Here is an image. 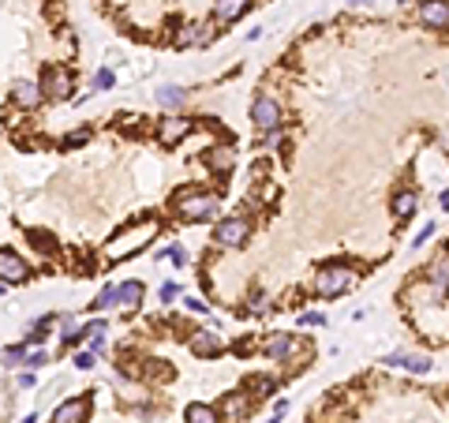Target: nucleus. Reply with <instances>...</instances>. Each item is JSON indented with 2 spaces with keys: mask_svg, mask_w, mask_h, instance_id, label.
<instances>
[{
  "mask_svg": "<svg viewBox=\"0 0 449 423\" xmlns=\"http://www.w3.org/2000/svg\"><path fill=\"white\" fill-rule=\"evenodd\" d=\"M142 303V285L139 281H124L120 285V308H139Z\"/></svg>",
  "mask_w": 449,
  "mask_h": 423,
  "instance_id": "obj_23",
  "label": "nucleus"
},
{
  "mask_svg": "<svg viewBox=\"0 0 449 423\" xmlns=\"http://www.w3.org/2000/svg\"><path fill=\"white\" fill-rule=\"evenodd\" d=\"M188 349H191L195 356H203V360H210V356H217L224 345H221V337L214 334V329H195L191 341H188Z\"/></svg>",
  "mask_w": 449,
  "mask_h": 423,
  "instance_id": "obj_14",
  "label": "nucleus"
},
{
  "mask_svg": "<svg viewBox=\"0 0 449 423\" xmlns=\"http://www.w3.org/2000/svg\"><path fill=\"white\" fill-rule=\"evenodd\" d=\"M113 303H120V285H105L98 293V300L90 303V311H109Z\"/></svg>",
  "mask_w": 449,
  "mask_h": 423,
  "instance_id": "obj_22",
  "label": "nucleus"
},
{
  "mask_svg": "<svg viewBox=\"0 0 449 423\" xmlns=\"http://www.w3.org/2000/svg\"><path fill=\"white\" fill-rule=\"evenodd\" d=\"M113 83H116V75H113L109 68H101V72L94 75V90H113Z\"/></svg>",
  "mask_w": 449,
  "mask_h": 423,
  "instance_id": "obj_27",
  "label": "nucleus"
},
{
  "mask_svg": "<svg viewBox=\"0 0 449 423\" xmlns=\"http://www.w3.org/2000/svg\"><path fill=\"white\" fill-rule=\"evenodd\" d=\"M416 206H419L416 191H397V195H393V218H397V221H412Z\"/></svg>",
  "mask_w": 449,
  "mask_h": 423,
  "instance_id": "obj_19",
  "label": "nucleus"
},
{
  "mask_svg": "<svg viewBox=\"0 0 449 423\" xmlns=\"http://www.w3.org/2000/svg\"><path fill=\"white\" fill-rule=\"evenodd\" d=\"M247 236H251V221L236 214V218L217 221V229H214V244H221V247H244V244H247Z\"/></svg>",
  "mask_w": 449,
  "mask_h": 423,
  "instance_id": "obj_6",
  "label": "nucleus"
},
{
  "mask_svg": "<svg viewBox=\"0 0 449 423\" xmlns=\"http://www.w3.org/2000/svg\"><path fill=\"white\" fill-rule=\"evenodd\" d=\"M438 206H442V210H449V188H445V191L438 195Z\"/></svg>",
  "mask_w": 449,
  "mask_h": 423,
  "instance_id": "obj_38",
  "label": "nucleus"
},
{
  "mask_svg": "<svg viewBox=\"0 0 449 423\" xmlns=\"http://www.w3.org/2000/svg\"><path fill=\"white\" fill-rule=\"evenodd\" d=\"M419 23L431 30H449V0H419Z\"/></svg>",
  "mask_w": 449,
  "mask_h": 423,
  "instance_id": "obj_9",
  "label": "nucleus"
},
{
  "mask_svg": "<svg viewBox=\"0 0 449 423\" xmlns=\"http://www.w3.org/2000/svg\"><path fill=\"white\" fill-rule=\"evenodd\" d=\"M176 293H180V288H176L173 281H169V285H161V303H173V300H176Z\"/></svg>",
  "mask_w": 449,
  "mask_h": 423,
  "instance_id": "obj_35",
  "label": "nucleus"
},
{
  "mask_svg": "<svg viewBox=\"0 0 449 423\" xmlns=\"http://www.w3.org/2000/svg\"><path fill=\"white\" fill-rule=\"evenodd\" d=\"M183 303H188V311H199V315H206V311H210V308H206V303H203L199 296H188Z\"/></svg>",
  "mask_w": 449,
  "mask_h": 423,
  "instance_id": "obj_36",
  "label": "nucleus"
},
{
  "mask_svg": "<svg viewBox=\"0 0 449 423\" xmlns=\"http://www.w3.org/2000/svg\"><path fill=\"white\" fill-rule=\"evenodd\" d=\"M169 259H173V262H176V266H183V259H188V255H183V251H180V247H169Z\"/></svg>",
  "mask_w": 449,
  "mask_h": 423,
  "instance_id": "obj_37",
  "label": "nucleus"
},
{
  "mask_svg": "<svg viewBox=\"0 0 449 423\" xmlns=\"http://www.w3.org/2000/svg\"><path fill=\"white\" fill-rule=\"evenodd\" d=\"M157 229H161V225H157V218H142L139 225H127L124 232H116L109 244H105V259L109 262H120V259H127L131 251H139V247H147L154 236H157Z\"/></svg>",
  "mask_w": 449,
  "mask_h": 423,
  "instance_id": "obj_1",
  "label": "nucleus"
},
{
  "mask_svg": "<svg viewBox=\"0 0 449 423\" xmlns=\"http://www.w3.org/2000/svg\"><path fill=\"white\" fill-rule=\"evenodd\" d=\"M86 419H90V397H68L52 412V423H86Z\"/></svg>",
  "mask_w": 449,
  "mask_h": 423,
  "instance_id": "obj_11",
  "label": "nucleus"
},
{
  "mask_svg": "<svg viewBox=\"0 0 449 423\" xmlns=\"http://www.w3.org/2000/svg\"><path fill=\"white\" fill-rule=\"evenodd\" d=\"M42 363H49V352L45 349H30V356H26L23 367H42Z\"/></svg>",
  "mask_w": 449,
  "mask_h": 423,
  "instance_id": "obj_30",
  "label": "nucleus"
},
{
  "mask_svg": "<svg viewBox=\"0 0 449 423\" xmlns=\"http://www.w3.org/2000/svg\"><path fill=\"white\" fill-rule=\"evenodd\" d=\"M188 423H221V416H217V408L195 401V405H188Z\"/></svg>",
  "mask_w": 449,
  "mask_h": 423,
  "instance_id": "obj_21",
  "label": "nucleus"
},
{
  "mask_svg": "<svg viewBox=\"0 0 449 423\" xmlns=\"http://www.w3.org/2000/svg\"><path fill=\"white\" fill-rule=\"evenodd\" d=\"M281 101L270 98V94H258L255 101H251V124H255L262 135H270V131L281 128Z\"/></svg>",
  "mask_w": 449,
  "mask_h": 423,
  "instance_id": "obj_5",
  "label": "nucleus"
},
{
  "mask_svg": "<svg viewBox=\"0 0 449 423\" xmlns=\"http://www.w3.org/2000/svg\"><path fill=\"white\" fill-rule=\"evenodd\" d=\"M157 101H161V109H180L188 101V90L176 83H165V86H157Z\"/></svg>",
  "mask_w": 449,
  "mask_h": 423,
  "instance_id": "obj_20",
  "label": "nucleus"
},
{
  "mask_svg": "<svg viewBox=\"0 0 449 423\" xmlns=\"http://www.w3.org/2000/svg\"><path fill=\"white\" fill-rule=\"evenodd\" d=\"M83 142H90V131H86V128H79V131H72V135L64 139V147L75 150V147H83Z\"/></svg>",
  "mask_w": 449,
  "mask_h": 423,
  "instance_id": "obj_26",
  "label": "nucleus"
},
{
  "mask_svg": "<svg viewBox=\"0 0 449 423\" xmlns=\"http://www.w3.org/2000/svg\"><path fill=\"white\" fill-rule=\"evenodd\" d=\"M26 356H30V349H26V341H23V345L4 349V363H11V367H16V363H26Z\"/></svg>",
  "mask_w": 449,
  "mask_h": 423,
  "instance_id": "obj_25",
  "label": "nucleus"
},
{
  "mask_svg": "<svg viewBox=\"0 0 449 423\" xmlns=\"http://www.w3.org/2000/svg\"><path fill=\"white\" fill-rule=\"evenodd\" d=\"M427 281L434 288V300H445L449 296V259H438L427 266Z\"/></svg>",
  "mask_w": 449,
  "mask_h": 423,
  "instance_id": "obj_15",
  "label": "nucleus"
},
{
  "mask_svg": "<svg viewBox=\"0 0 449 423\" xmlns=\"http://www.w3.org/2000/svg\"><path fill=\"white\" fill-rule=\"evenodd\" d=\"M26 277H30L26 262L11 247H0V285H23Z\"/></svg>",
  "mask_w": 449,
  "mask_h": 423,
  "instance_id": "obj_7",
  "label": "nucleus"
},
{
  "mask_svg": "<svg viewBox=\"0 0 449 423\" xmlns=\"http://www.w3.org/2000/svg\"><path fill=\"white\" fill-rule=\"evenodd\" d=\"M251 390H258V397H262V393H270V390H273V378H266V375L251 378Z\"/></svg>",
  "mask_w": 449,
  "mask_h": 423,
  "instance_id": "obj_32",
  "label": "nucleus"
},
{
  "mask_svg": "<svg viewBox=\"0 0 449 423\" xmlns=\"http://www.w3.org/2000/svg\"><path fill=\"white\" fill-rule=\"evenodd\" d=\"M210 42V26L206 23H183L180 26V34H176V45H206Z\"/></svg>",
  "mask_w": 449,
  "mask_h": 423,
  "instance_id": "obj_17",
  "label": "nucleus"
},
{
  "mask_svg": "<svg viewBox=\"0 0 449 423\" xmlns=\"http://www.w3.org/2000/svg\"><path fill=\"white\" fill-rule=\"evenodd\" d=\"M244 11H247V0H214V23H221V26L236 23Z\"/></svg>",
  "mask_w": 449,
  "mask_h": 423,
  "instance_id": "obj_16",
  "label": "nucleus"
},
{
  "mask_svg": "<svg viewBox=\"0 0 449 423\" xmlns=\"http://www.w3.org/2000/svg\"><path fill=\"white\" fill-rule=\"evenodd\" d=\"M262 352H266L273 363H288V360H292V352H296V337L292 334H270L266 345H262Z\"/></svg>",
  "mask_w": 449,
  "mask_h": 423,
  "instance_id": "obj_12",
  "label": "nucleus"
},
{
  "mask_svg": "<svg viewBox=\"0 0 449 423\" xmlns=\"http://www.w3.org/2000/svg\"><path fill=\"white\" fill-rule=\"evenodd\" d=\"M42 86L34 83V79H16L11 83V101L19 105V109H38V101H42Z\"/></svg>",
  "mask_w": 449,
  "mask_h": 423,
  "instance_id": "obj_13",
  "label": "nucleus"
},
{
  "mask_svg": "<svg viewBox=\"0 0 449 423\" xmlns=\"http://www.w3.org/2000/svg\"><path fill=\"white\" fill-rule=\"evenodd\" d=\"M38 86H42V94H45V98L64 101V98H72L75 79H72V72L64 68V64H49V68L42 72V79H38Z\"/></svg>",
  "mask_w": 449,
  "mask_h": 423,
  "instance_id": "obj_4",
  "label": "nucleus"
},
{
  "mask_svg": "<svg viewBox=\"0 0 449 423\" xmlns=\"http://www.w3.org/2000/svg\"><path fill=\"white\" fill-rule=\"evenodd\" d=\"M244 408H247V397H244V393H232L229 405H224V412H229V416H240Z\"/></svg>",
  "mask_w": 449,
  "mask_h": 423,
  "instance_id": "obj_28",
  "label": "nucleus"
},
{
  "mask_svg": "<svg viewBox=\"0 0 449 423\" xmlns=\"http://www.w3.org/2000/svg\"><path fill=\"white\" fill-rule=\"evenodd\" d=\"M300 326H326V315H319V311H303V315H300Z\"/></svg>",
  "mask_w": 449,
  "mask_h": 423,
  "instance_id": "obj_31",
  "label": "nucleus"
},
{
  "mask_svg": "<svg viewBox=\"0 0 449 423\" xmlns=\"http://www.w3.org/2000/svg\"><path fill=\"white\" fill-rule=\"evenodd\" d=\"M49 326H52V319H38L30 326V334H26V345H42V341L49 337Z\"/></svg>",
  "mask_w": 449,
  "mask_h": 423,
  "instance_id": "obj_24",
  "label": "nucleus"
},
{
  "mask_svg": "<svg viewBox=\"0 0 449 423\" xmlns=\"http://www.w3.org/2000/svg\"><path fill=\"white\" fill-rule=\"evenodd\" d=\"M105 329V319H90L86 326H83V337H90V334H101Z\"/></svg>",
  "mask_w": 449,
  "mask_h": 423,
  "instance_id": "obj_34",
  "label": "nucleus"
},
{
  "mask_svg": "<svg viewBox=\"0 0 449 423\" xmlns=\"http://www.w3.org/2000/svg\"><path fill=\"white\" fill-rule=\"evenodd\" d=\"M382 363H390V367H401V371H412V375H427L434 360L431 356H419V352H390Z\"/></svg>",
  "mask_w": 449,
  "mask_h": 423,
  "instance_id": "obj_10",
  "label": "nucleus"
},
{
  "mask_svg": "<svg viewBox=\"0 0 449 423\" xmlns=\"http://www.w3.org/2000/svg\"><path fill=\"white\" fill-rule=\"evenodd\" d=\"M352 285H356V270L345 266V262H326V266L314 273V293L326 296V300L345 296Z\"/></svg>",
  "mask_w": 449,
  "mask_h": 423,
  "instance_id": "obj_3",
  "label": "nucleus"
},
{
  "mask_svg": "<svg viewBox=\"0 0 449 423\" xmlns=\"http://www.w3.org/2000/svg\"><path fill=\"white\" fill-rule=\"evenodd\" d=\"M434 232H438V225H434V221H427V225H424V229H419V232H416V240H412V247H424V244L431 240V236H434Z\"/></svg>",
  "mask_w": 449,
  "mask_h": 423,
  "instance_id": "obj_29",
  "label": "nucleus"
},
{
  "mask_svg": "<svg viewBox=\"0 0 449 423\" xmlns=\"http://www.w3.org/2000/svg\"><path fill=\"white\" fill-rule=\"evenodd\" d=\"M195 120H188V116H165L161 124H157V139L165 142V147H180L183 139L191 135Z\"/></svg>",
  "mask_w": 449,
  "mask_h": 423,
  "instance_id": "obj_8",
  "label": "nucleus"
},
{
  "mask_svg": "<svg viewBox=\"0 0 449 423\" xmlns=\"http://www.w3.org/2000/svg\"><path fill=\"white\" fill-rule=\"evenodd\" d=\"M173 210L183 218V221H214L221 214V203L214 199V195H203V191H180L176 199H173Z\"/></svg>",
  "mask_w": 449,
  "mask_h": 423,
  "instance_id": "obj_2",
  "label": "nucleus"
},
{
  "mask_svg": "<svg viewBox=\"0 0 449 423\" xmlns=\"http://www.w3.org/2000/svg\"><path fill=\"white\" fill-rule=\"evenodd\" d=\"M203 162H206V169H214V173H224V169H232L236 150H232V147H210V150L203 154Z\"/></svg>",
  "mask_w": 449,
  "mask_h": 423,
  "instance_id": "obj_18",
  "label": "nucleus"
},
{
  "mask_svg": "<svg viewBox=\"0 0 449 423\" xmlns=\"http://www.w3.org/2000/svg\"><path fill=\"white\" fill-rule=\"evenodd\" d=\"M75 367L79 371H90L94 367V352H75Z\"/></svg>",
  "mask_w": 449,
  "mask_h": 423,
  "instance_id": "obj_33",
  "label": "nucleus"
},
{
  "mask_svg": "<svg viewBox=\"0 0 449 423\" xmlns=\"http://www.w3.org/2000/svg\"><path fill=\"white\" fill-rule=\"evenodd\" d=\"M352 4H375V0H352Z\"/></svg>",
  "mask_w": 449,
  "mask_h": 423,
  "instance_id": "obj_39",
  "label": "nucleus"
}]
</instances>
